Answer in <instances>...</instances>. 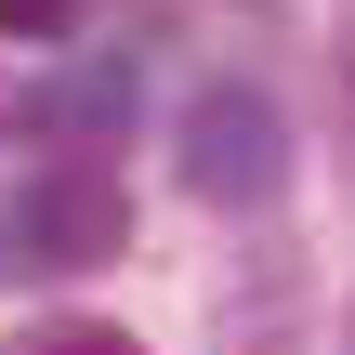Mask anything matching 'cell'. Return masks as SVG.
Returning <instances> with one entry per match:
<instances>
[{"label":"cell","instance_id":"1","mask_svg":"<svg viewBox=\"0 0 355 355\" xmlns=\"http://www.w3.org/2000/svg\"><path fill=\"white\" fill-rule=\"evenodd\" d=\"M119 237H132V198L92 158H66L26 198H0V277H79V263H119Z\"/></svg>","mask_w":355,"mask_h":355},{"label":"cell","instance_id":"2","mask_svg":"<svg viewBox=\"0 0 355 355\" xmlns=\"http://www.w3.org/2000/svg\"><path fill=\"white\" fill-rule=\"evenodd\" d=\"M184 184L224 198V211L277 198V184H290V132H277V105H263V92H198V105H184Z\"/></svg>","mask_w":355,"mask_h":355},{"label":"cell","instance_id":"3","mask_svg":"<svg viewBox=\"0 0 355 355\" xmlns=\"http://www.w3.org/2000/svg\"><path fill=\"white\" fill-rule=\"evenodd\" d=\"M66 13H79V0H0V26H13V40H53Z\"/></svg>","mask_w":355,"mask_h":355}]
</instances>
